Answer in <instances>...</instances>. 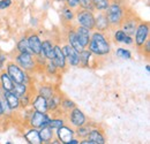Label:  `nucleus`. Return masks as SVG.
Masks as SVG:
<instances>
[{
    "instance_id": "obj_4",
    "label": "nucleus",
    "mask_w": 150,
    "mask_h": 144,
    "mask_svg": "<svg viewBox=\"0 0 150 144\" xmlns=\"http://www.w3.org/2000/svg\"><path fill=\"white\" fill-rule=\"evenodd\" d=\"M76 22L80 27L87 28L89 30H93L95 28V16L91 11H87V9H80L76 12Z\"/></svg>"
},
{
    "instance_id": "obj_35",
    "label": "nucleus",
    "mask_w": 150,
    "mask_h": 144,
    "mask_svg": "<svg viewBox=\"0 0 150 144\" xmlns=\"http://www.w3.org/2000/svg\"><path fill=\"white\" fill-rule=\"evenodd\" d=\"M79 6L81 9H87V11H94V6L91 0H79Z\"/></svg>"
},
{
    "instance_id": "obj_1",
    "label": "nucleus",
    "mask_w": 150,
    "mask_h": 144,
    "mask_svg": "<svg viewBox=\"0 0 150 144\" xmlns=\"http://www.w3.org/2000/svg\"><path fill=\"white\" fill-rule=\"evenodd\" d=\"M88 47H89L90 53L95 54L97 56L106 55L111 52V45L108 38L104 36L103 32H99V31H96L91 35Z\"/></svg>"
},
{
    "instance_id": "obj_38",
    "label": "nucleus",
    "mask_w": 150,
    "mask_h": 144,
    "mask_svg": "<svg viewBox=\"0 0 150 144\" xmlns=\"http://www.w3.org/2000/svg\"><path fill=\"white\" fill-rule=\"evenodd\" d=\"M46 71L49 74H56L58 71V67L52 60H47V65H46Z\"/></svg>"
},
{
    "instance_id": "obj_11",
    "label": "nucleus",
    "mask_w": 150,
    "mask_h": 144,
    "mask_svg": "<svg viewBox=\"0 0 150 144\" xmlns=\"http://www.w3.org/2000/svg\"><path fill=\"white\" fill-rule=\"evenodd\" d=\"M87 119H86V115L83 114V112L80 109V108H72L71 109V113H69V122L73 127H80L83 126L86 124Z\"/></svg>"
},
{
    "instance_id": "obj_23",
    "label": "nucleus",
    "mask_w": 150,
    "mask_h": 144,
    "mask_svg": "<svg viewBox=\"0 0 150 144\" xmlns=\"http://www.w3.org/2000/svg\"><path fill=\"white\" fill-rule=\"evenodd\" d=\"M67 39H68V44L74 49L76 52H81L82 50H84V47L81 45V43L79 42L77 39V36L75 34V29H72L68 31V36H67Z\"/></svg>"
},
{
    "instance_id": "obj_17",
    "label": "nucleus",
    "mask_w": 150,
    "mask_h": 144,
    "mask_svg": "<svg viewBox=\"0 0 150 144\" xmlns=\"http://www.w3.org/2000/svg\"><path fill=\"white\" fill-rule=\"evenodd\" d=\"M52 61L56 64V66L59 69H64L66 67V58H65L64 52L59 45H54V52H53Z\"/></svg>"
},
{
    "instance_id": "obj_2",
    "label": "nucleus",
    "mask_w": 150,
    "mask_h": 144,
    "mask_svg": "<svg viewBox=\"0 0 150 144\" xmlns=\"http://www.w3.org/2000/svg\"><path fill=\"white\" fill-rule=\"evenodd\" d=\"M105 15H106V18L109 21V24L110 27H118L120 25L122 18H124V15H125V12L122 9V7L120 6V4L113 1V2H110L109 7L106 8L105 11Z\"/></svg>"
},
{
    "instance_id": "obj_22",
    "label": "nucleus",
    "mask_w": 150,
    "mask_h": 144,
    "mask_svg": "<svg viewBox=\"0 0 150 144\" xmlns=\"http://www.w3.org/2000/svg\"><path fill=\"white\" fill-rule=\"evenodd\" d=\"M14 82L9 77L7 72L0 73V89L2 91H12Z\"/></svg>"
},
{
    "instance_id": "obj_30",
    "label": "nucleus",
    "mask_w": 150,
    "mask_h": 144,
    "mask_svg": "<svg viewBox=\"0 0 150 144\" xmlns=\"http://www.w3.org/2000/svg\"><path fill=\"white\" fill-rule=\"evenodd\" d=\"M90 130H91V128L84 124L83 126L76 127V130H75L74 133H76V136L80 137V138H87L89 133H90Z\"/></svg>"
},
{
    "instance_id": "obj_33",
    "label": "nucleus",
    "mask_w": 150,
    "mask_h": 144,
    "mask_svg": "<svg viewBox=\"0 0 150 144\" xmlns=\"http://www.w3.org/2000/svg\"><path fill=\"white\" fill-rule=\"evenodd\" d=\"M61 16H62V18H64L66 22H71V21L75 18V14L72 8L65 7V8L62 9V12H61Z\"/></svg>"
},
{
    "instance_id": "obj_9",
    "label": "nucleus",
    "mask_w": 150,
    "mask_h": 144,
    "mask_svg": "<svg viewBox=\"0 0 150 144\" xmlns=\"http://www.w3.org/2000/svg\"><path fill=\"white\" fill-rule=\"evenodd\" d=\"M61 50H62L64 55H65V58H66V62H68V64H69L71 66H73V67L80 66L79 52H76L69 44L64 45V47H62Z\"/></svg>"
},
{
    "instance_id": "obj_5",
    "label": "nucleus",
    "mask_w": 150,
    "mask_h": 144,
    "mask_svg": "<svg viewBox=\"0 0 150 144\" xmlns=\"http://www.w3.org/2000/svg\"><path fill=\"white\" fill-rule=\"evenodd\" d=\"M149 23L148 22H141L140 24H137L136 27V30H135V39H134V43L135 45L141 49L143 46V44L148 40L149 38Z\"/></svg>"
},
{
    "instance_id": "obj_6",
    "label": "nucleus",
    "mask_w": 150,
    "mask_h": 144,
    "mask_svg": "<svg viewBox=\"0 0 150 144\" xmlns=\"http://www.w3.org/2000/svg\"><path fill=\"white\" fill-rule=\"evenodd\" d=\"M16 64L24 71H34V68L36 67V59L35 55L31 53H21L15 56Z\"/></svg>"
},
{
    "instance_id": "obj_19",
    "label": "nucleus",
    "mask_w": 150,
    "mask_h": 144,
    "mask_svg": "<svg viewBox=\"0 0 150 144\" xmlns=\"http://www.w3.org/2000/svg\"><path fill=\"white\" fill-rule=\"evenodd\" d=\"M42 143H50L54 137V131L50 126H44L38 130Z\"/></svg>"
},
{
    "instance_id": "obj_14",
    "label": "nucleus",
    "mask_w": 150,
    "mask_h": 144,
    "mask_svg": "<svg viewBox=\"0 0 150 144\" xmlns=\"http://www.w3.org/2000/svg\"><path fill=\"white\" fill-rule=\"evenodd\" d=\"M75 34L77 36V39L79 42L81 43V45L86 49L89 44V40H90V37H91V34H90V30L87 29V28H83V27H80L77 25L75 28Z\"/></svg>"
},
{
    "instance_id": "obj_37",
    "label": "nucleus",
    "mask_w": 150,
    "mask_h": 144,
    "mask_svg": "<svg viewBox=\"0 0 150 144\" xmlns=\"http://www.w3.org/2000/svg\"><path fill=\"white\" fill-rule=\"evenodd\" d=\"M29 104H30V96L28 93H25V95L20 97V107L25 108Z\"/></svg>"
},
{
    "instance_id": "obj_27",
    "label": "nucleus",
    "mask_w": 150,
    "mask_h": 144,
    "mask_svg": "<svg viewBox=\"0 0 150 144\" xmlns=\"http://www.w3.org/2000/svg\"><path fill=\"white\" fill-rule=\"evenodd\" d=\"M16 47H18V51L21 52V53H31V50H30V47L28 45L27 37H23V38L20 39L18 42V44H16Z\"/></svg>"
},
{
    "instance_id": "obj_44",
    "label": "nucleus",
    "mask_w": 150,
    "mask_h": 144,
    "mask_svg": "<svg viewBox=\"0 0 150 144\" xmlns=\"http://www.w3.org/2000/svg\"><path fill=\"white\" fill-rule=\"evenodd\" d=\"M52 143H53V144H58V143H60V141H59V140H54V141H52Z\"/></svg>"
},
{
    "instance_id": "obj_34",
    "label": "nucleus",
    "mask_w": 150,
    "mask_h": 144,
    "mask_svg": "<svg viewBox=\"0 0 150 144\" xmlns=\"http://www.w3.org/2000/svg\"><path fill=\"white\" fill-rule=\"evenodd\" d=\"M60 107H62L64 109H66V111H71L72 108L75 107V103L73 102V100H71V99L65 98V99H61Z\"/></svg>"
},
{
    "instance_id": "obj_20",
    "label": "nucleus",
    "mask_w": 150,
    "mask_h": 144,
    "mask_svg": "<svg viewBox=\"0 0 150 144\" xmlns=\"http://www.w3.org/2000/svg\"><path fill=\"white\" fill-rule=\"evenodd\" d=\"M31 106L37 112H42V113H46L47 112V102L40 95H37L35 97V99L31 102Z\"/></svg>"
},
{
    "instance_id": "obj_39",
    "label": "nucleus",
    "mask_w": 150,
    "mask_h": 144,
    "mask_svg": "<svg viewBox=\"0 0 150 144\" xmlns=\"http://www.w3.org/2000/svg\"><path fill=\"white\" fill-rule=\"evenodd\" d=\"M12 4H13V1H12V0H0V11L8 8Z\"/></svg>"
},
{
    "instance_id": "obj_41",
    "label": "nucleus",
    "mask_w": 150,
    "mask_h": 144,
    "mask_svg": "<svg viewBox=\"0 0 150 144\" xmlns=\"http://www.w3.org/2000/svg\"><path fill=\"white\" fill-rule=\"evenodd\" d=\"M4 61H6V55L5 54H0V68L4 67Z\"/></svg>"
},
{
    "instance_id": "obj_15",
    "label": "nucleus",
    "mask_w": 150,
    "mask_h": 144,
    "mask_svg": "<svg viewBox=\"0 0 150 144\" xmlns=\"http://www.w3.org/2000/svg\"><path fill=\"white\" fill-rule=\"evenodd\" d=\"M27 40H28V45L31 50V53L38 56L40 54V51H42V40H40V38L36 34H33L29 37H27Z\"/></svg>"
},
{
    "instance_id": "obj_21",
    "label": "nucleus",
    "mask_w": 150,
    "mask_h": 144,
    "mask_svg": "<svg viewBox=\"0 0 150 144\" xmlns=\"http://www.w3.org/2000/svg\"><path fill=\"white\" fill-rule=\"evenodd\" d=\"M114 40L117 43H122L125 45H132L134 44V39L132 36H128L122 29H118L114 31Z\"/></svg>"
},
{
    "instance_id": "obj_43",
    "label": "nucleus",
    "mask_w": 150,
    "mask_h": 144,
    "mask_svg": "<svg viewBox=\"0 0 150 144\" xmlns=\"http://www.w3.org/2000/svg\"><path fill=\"white\" fill-rule=\"evenodd\" d=\"M5 113H4V108H2V104H1V100H0V118L4 115Z\"/></svg>"
},
{
    "instance_id": "obj_13",
    "label": "nucleus",
    "mask_w": 150,
    "mask_h": 144,
    "mask_svg": "<svg viewBox=\"0 0 150 144\" xmlns=\"http://www.w3.org/2000/svg\"><path fill=\"white\" fill-rule=\"evenodd\" d=\"M57 137L60 141V143H67L69 140L74 137V130L71 127L64 125L57 129Z\"/></svg>"
},
{
    "instance_id": "obj_46",
    "label": "nucleus",
    "mask_w": 150,
    "mask_h": 144,
    "mask_svg": "<svg viewBox=\"0 0 150 144\" xmlns=\"http://www.w3.org/2000/svg\"><path fill=\"white\" fill-rule=\"evenodd\" d=\"M56 1H58V2H64L65 0H56Z\"/></svg>"
},
{
    "instance_id": "obj_18",
    "label": "nucleus",
    "mask_w": 150,
    "mask_h": 144,
    "mask_svg": "<svg viewBox=\"0 0 150 144\" xmlns=\"http://www.w3.org/2000/svg\"><path fill=\"white\" fill-rule=\"evenodd\" d=\"M53 52H54V45L50 39H45L44 42H42V51L39 55H43L47 60H52Z\"/></svg>"
},
{
    "instance_id": "obj_24",
    "label": "nucleus",
    "mask_w": 150,
    "mask_h": 144,
    "mask_svg": "<svg viewBox=\"0 0 150 144\" xmlns=\"http://www.w3.org/2000/svg\"><path fill=\"white\" fill-rule=\"evenodd\" d=\"M24 138L31 144H40V137H39V133L36 128H30L25 134H24Z\"/></svg>"
},
{
    "instance_id": "obj_25",
    "label": "nucleus",
    "mask_w": 150,
    "mask_h": 144,
    "mask_svg": "<svg viewBox=\"0 0 150 144\" xmlns=\"http://www.w3.org/2000/svg\"><path fill=\"white\" fill-rule=\"evenodd\" d=\"M46 102H47V111H57L60 107L61 97L57 93H53L49 99H46Z\"/></svg>"
},
{
    "instance_id": "obj_28",
    "label": "nucleus",
    "mask_w": 150,
    "mask_h": 144,
    "mask_svg": "<svg viewBox=\"0 0 150 144\" xmlns=\"http://www.w3.org/2000/svg\"><path fill=\"white\" fill-rule=\"evenodd\" d=\"M12 91H13L16 96L21 97V96H23V95L27 93V91H28V85H27V83H14Z\"/></svg>"
},
{
    "instance_id": "obj_12",
    "label": "nucleus",
    "mask_w": 150,
    "mask_h": 144,
    "mask_svg": "<svg viewBox=\"0 0 150 144\" xmlns=\"http://www.w3.org/2000/svg\"><path fill=\"white\" fill-rule=\"evenodd\" d=\"M2 98L7 103L11 111H18L20 108V97L13 91H2Z\"/></svg>"
},
{
    "instance_id": "obj_32",
    "label": "nucleus",
    "mask_w": 150,
    "mask_h": 144,
    "mask_svg": "<svg viewBox=\"0 0 150 144\" xmlns=\"http://www.w3.org/2000/svg\"><path fill=\"white\" fill-rule=\"evenodd\" d=\"M115 55L120 59H124V60H129L132 59V53L129 50H126V49H122V47H119L115 50Z\"/></svg>"
},
{
    "instance_id": "obj_10",
    "label": "nucleus",
    "mask_w": 150,
    "mask_h": 144,
    "mask_svg": "<svg viewBox=\"0 0 150 144\" xmlns=\"http://www.w3.org/2000/svg\"><path fill=\"white\" fill-rule=\"evenodd\" d=\"M81 144H104L105 143V137L102 134L100 130L98 129H91L87 138H82L80 141Z\"/></svg>"
},
{
    "instance_id": "obj_31",
    "label": "nucleus",
    "mask_w": 150,
    "mask_h": 144,
    "mask_svg": "<svg viewBox=\"0 0 150 144\" xmlns=\"http://www.w3.org/2000/svg\"><path fill=\"white\" fill-rule=\"evenodd\" d=\"M54 93L53 91V88L52 87H49V85H44V87H40L39 88V91H38V95L43 96L45 99H49L52 95Z\"/></svg>"
},
{
    "instance_id": "obj_42",
    "label": "nucleus",
    "mask_w": 150,
    "mask_h": 144,
    "mask_svg": "<svg viewBox=\"0 0 150 144\" xmlns=\"http://www.w3.org/2000/svg\"><path fill=\"white\" fill-rule=\"evenodd\" d=\"M79 143H80V141H79V140H76V138H74V137L67 142V144H79Z\"/></svg>"
},
{
    "instance_id": "obj_40",
    "label": "nucleus",
    "mask_w": 150,
    "mask_h": 144,
    "mask_svg": "<svg viewBox=\"0 0 150 144\" xmlns=\"http://www.w3.org/2000/svg\"><path fill=\"white\" fill-rule=\"evenodd\" d=\"M66 4H67V7L72 8V9H75L79 7V0H65Z\"/></svg>"
},
{
    "instance_id": "obj_26",
    "label": "nucleus",
    "mask_w": 150,
    "mask_h": 144,
    "mask_svg": "<svg viewBox=\"0 0 150 144\" xmlns=\"http://www.w3.org/2000/svg\"><path fill=\"white\" fill-rule=\"evenodd\" d=\"M90 58H91V53L89 50H82L79 53V59H80V65L83 68L89 67V62H90Z\"/></svg>"
},
{
    "instance_id": "obj_45",
    "label": "nucleus",
    "mask_w": 150,
    "mask_h": 144,
    "mask_svg": "<svg viewBox=\"0 0 150 144\" xmlns=\"http://www.w3.org/2000/svg\"><path fill=\"white\" fill-rule=\"evenodd\" d=\"M146 69H147V72L149 73V71H150V67H149V65H147V66H146Z\"/></svg>"
},
{
    "instance_id": "obj_16",
    "label": "nucleus",
    "mask_w": 150,
    "mask_h": 144,
    "mask_svg": "<svg viewBox=\"0 0 150 144\" xmlns=\"http://www.w3.org/2000/svg\"><path fill=\"white\" fill-rule=\"evenodd\" d=\"M99 32H104L110 29L109 21L106 18V15L104 13H99L97 16H95V28Z\"/></svg>"
},
{
    "instance_id": "obj_3",
    "label": "nucleus",
    "mask_w": 150,
    "mask_h": 144,
    "mask_svg": "<svg viewBox=\"0 0 150 144\" xmlns=\"http://www.w3.org/2000/svg\"><path fill=\"white\" fill-rule=\"evenodd\" d=\"M7 74L12 78L14 83H27L28 82V75L18 64L15 62H8L6 66Z\"/></svg>"
},
{
    "instance_id": "obj_29",
    "label": "nucleus",
    "mask_w": 150,
    "mask_h": 144,
    "mask_svg": "<svg viewBox=\"0 0 150 144\" xmlns=\"http://www.w3.org/2000/svg\"><path fill=\"white\" fill-rule=\"evenodd\" d=\"M93 2V6H94V9H97L99 12H104L106 11V8L109 7L110 5V0H91Z\"/></svg>"
},
{
    "instance_id": "obj_8",
    "label": "nucleus",
    "mask_w": 150,
    "mask_h": 144,
    "mask_svg": "<svg viewBox=\"0 0 150 144\" xmlns=\"http://www.w3.org/2000/svg\"><path fill=\"white\" fill-rule=\"evenodd\" d=\"M120 27L121 29L128 35V36H134L135 34V30H136V27H137V18H135L134 15H127L125 13L124 18L120 23Z\"/></svg>"
},
{
    "instance_id": "obj_36",
    "label": "nucleus",
    "mask_w": 150,
    "mask_h": 144,
    "mask_svg": "<svg viewBox=\"0 0 150 144\" xmlns=\"http://www.w3.org/2000/svg\"><path fill=\"white\" fill-rule=\"evenodd\" d=\"M64 125H65V120H62V119H51L50 124H49V126L51 127L52 129H58V128H60Z\"/></svg>"
},
{
    "instance_id": "obj_7",
    "label": "nucleus",
    "mask_w": 150,
    "mask_h": 144,
    "mask_svg": "<svg viewBox=\"0 0 150 144\" xmlns=\"http://www.w3.org/2000/svg\"><path fill=\"white\" fill-rule=\"evenodd\" d=\"M50 120H51V118H50L46 113H42V112L34 111V112L30 114L29 124H30V127L39 129V128H42V127H44V126H49Z\"/></svg>"
}]
</instances>
